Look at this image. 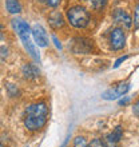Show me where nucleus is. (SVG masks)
I'll list each match as a JSON object with an SVG mask.
<instances>
[{
    "mask_svg": "<svg viewBox=\"0 0 139 147\" xmlns=\"http://www.w3.org/2000/svg\"><path fill=\"white\" fill-rule=\"evenodd\" d=\"M48 119V107L44 102L34 103L24 112V126L30 131H38L44 127Z\"/></svg>",
    "mask_w": 139,
    "mask_h": 147,
    "instance_id": "f257e3e1",
    "label": "nucleus"
},
{
    "mask_svg": "<svg viewBox=\"0 0 139 147\" xmlns=\"http://www.w3.org/2000/svg\"><path fill=\"white\" fill-rule=\"evenodd\" d=\"M12 27L15 30V32L18 34V36L20 38L22 43H23L24 48L27 50V52L31 55L32 58L36 60V62H40V56L35 50V46L31 42V28L28 26L27 22H24L23 19H13L12 20Z\"/></svg>",
    "mask_w": 139,
    "mask_h": 147,
    "instance_id": "f03ea898",
    "label": "nucleus"
},
{
    "mask_svg": "<svg viewBox=\"0 0 139 147\" xmlns=\"http://www.w3.org/2000/svg\"><path fill=\"white\" fill-rule=\"evenodd\" d=\"M67 20L75 28H84L90 23V13L84 7L75 5L67 9Z\"/></svg>",
    "mask_w": 139,
    "mask_h": 147,
    "instance_id": "7ed1b4c3",
    "label": "nucleus"
},
{
    "mask_svg": "<svg viewBox=\"0 0 139 147\" xmlns=\"http://www.w3.org/2000/svg\"><path fill=\"white\" fill-rule=\"evenodd\" d=\"M130 90V83L127 82H122L118 86H115L114 88H110L107 91H104L102 94V98L106 99V100H114V99H118L119 96H123L124 94Z\"/></svg>",
    "mask_w": 139,
    "mask_h": 147,
    "instance_id": "20e7f679",
    "label": "nucleus"
},
{
    "mask_svg": "<svg viewBox=\"0 0 139 147\" xmlns=\"http://www.w3.org/2000/svg\"><path fill=\"white\" fill-rule=\"evenodd\" d=\"M74 54H90L92 51V42L86 38H75L71 44Z\"/></svg>",
    "mask_w": 139,
    "mask_h": 147,
    "instance_id": "39448f33",
    "label": "nucleus"
},
{
    "mask_svg": "<svg viewBox=\"0 0 139 147\" xmlns=\"http://www.w3.org/2000/svg\"><path fill=\"white\" fill-rule=\"evenodd\" d=\"M124 42H126V35L122 28L116 27L112 30L111 35H110V43H111V48L115 51H119L124 47Z\"/></svg>",
    "mask_w": 139,
    "mask_h": 147,
    "instance_id": "423d86ee",
    "label": "nucleus"
},
{
    "mask_svg": "<svg viewBox=\"0 0 139 147\" xmlns=\"http://www.w3.org/2000/svg\"><path fill=\"white\" fill-rule=\"evenodd\" d=\"M32 36H34L35 42L39 47H47L48 46V38H47V34L44 31V28L40 26V24H34L31 28Z\"/></svg>",
    "mask_w": 139,
    "mask_h": 147,
    "instance_id": "0eeeda50",
    "label": "nucleus"
},
{
    "mask_svg": "<svg viewBox=\"0 0 139 147\" xmlns=\"http://www.w3.org/2000/svg\"><path fill=\"white\" fill-rule=\"evenodd\" d=\"M112 18H114V20H115V23L123 24L126 28H130L132 26L131 16L128 15L126 11H123V9H115L114 13H112Z\"/></svg>",
    "mask_w": 139,
    "mask_h": 147,
    "instance_id": "6e6552de",
    "label": "nucleus"
},
{
    "mask_svg": "<svg viewBox=\"0 0 139 147\" xmlns=\"http://www.w3.org/2000/svg\"><path fill=\"white\" fill-rule=\"evenodd\" d=\"M48 22H50V26L54 30H59L64 26V18L59 11H52L48 16Z\"/></svg>",
    "mask_w": 139,
    "mask_h": 147,
    "instance_id": "1a4fd4ad",
    "label": "nucleus"
},
{
    "mask_svg": "<svg viewBox=\"0 0 139 147\" xmlns=\"http://www.w3.org/2000/svg\"><path fill=\"white\" fill-rule=\"evenodd\" d=\"M122 135H123V130H122V127H120V126L115 127V130H114L111 134H108V135H107V139H106L107 146H106V147H115L116 143L120 140Z\"/></svg>",
    "mask_w": 139,
    "mask_h": 147,
    "instance_id": "9d476101",
    "label": "nucleus"
},
{
    "mask_svg": "<svg viewBox=\"0 0 139 147\" xmlns=\"http://www.w3.org/2000/svg\"><path fill=\"white\" fill-rule=\"evenodd\" d=\"M22 72H23V76L26 79H35V78L39 76V71L38 66H35L32 63H28V64H24L23 68H22Z\"/></svg>",
    "mask_w": 139,
    "mask_h": 147,
    "instance_id": "9b49d317",
    "label": "nucleus"
},
{
    "mask_svg": "<svg viewBox=\"0 0 139 147\" xmlns=\"http://www.w3.org/2000/svg\"><path fill=\"white\" fill-rule=\"evenodd\" d=\"M5 7H7V11L13 15L22 12V4L19 0H5Z\"/></svg>",
    "mask_w": 139,
    "mask_h": 147,
    "instance_id": "f8f14e48",
    "label": "nucleus"
},
{
    "mask_svg": "<svg viewBox=\"0 0 139 147\" xmlns=\"http://www.w3.org/2000/svg\"><path fill=\"white\" fill-rule=\"evenodd\" d=\"M87 3L94 8V9H102V8L106 5L107 0H86Z\"/></svg>",
    "mask_w": 139,
    "mask_h": 147,
    "instance_id": "ddd939ff",
    "label": "nucleus"
},
{
    "mask_svg": "<svg viewBox=\"0 0 139 147\" xmlns=\"http://www.w3.org/2000/svg\"><path fill=\"white\" fill-rule=\"evenodd\" d=\"M74 147H87L86 139L83 136H76L75 140H74Z\"/></svg>",
    "mask_w": 139,
    "mask_h": 147,
    "instance_id": "4468645a",
    "label": "nucleus"
},
{
    "mask_svg": "<svg viewBox=\"0 0 139 147\" xmlns=\"http://www.w3.org/2000/svg\"><path fill=\"white\" fill-rule=\"evenodd\" d=\"M88 147H106V144H104V142H102V139L96 138V139L91 140V143H90Z\"/></svg>",
    "mask_w": 139,
    "mask_h": 147,
    "instance_id": "2eb2a0df",
    "label": "nucleus"
},
{
    "mask_svg": "<svg viewBox=\"0 0 139 147\" xmlns=\"http://www.w3.org/2000/svg\"><path fill=\"white\" fill-rule=\"evenodd\" d=\"M7 90H8V92H9V95L11 96H15L16 94H18V87L13 84H8L7 86Z\"/></svg>",
    "mask_w": 139,
    "mask_h": 147,
    "instance_id": "dca6fc26",
    "label": "nucleus"
},
{
    "mask_svg": "<svg viewBox=\"0 0 139 147\" xmlns=\"http://www.w3.org/2000/svg\"><path fill=\"white\" fill-rule=\"evenodd\" d=\"M134 26L135 28H139V4L135 8V16H134Z\"/></svg>",
    "mask_w": 139,
    "mask_h": 147,
    "instance_id": "f3484780",
    "label": "nucleus"
},
{
    "mask_svg": "<svg viewBox=\"0 0 139 147\" xmlns=\"http://www.w3.org/2000/svg\"><path fill=\"white\" fill-rule=\"evenodd\" d=\"M7 52H8V50L5 48V47H1V48H0V62L5 60V58H7Z\"/></svg>",
    "mask_w": 139,
    "mask_h": 147,
    "instance_id": "a211bd4d",
    "label": "nucleus"
},
{
    "mask_svg": "<svg viewBox=\"0 0 139 147\" xmlns=\"http://www.w3.org/2000/svg\"><path fill=\"white\" fill-rule=\"evenodd\" d=\"M59 3H60V0H47V5H50V7H52V8L58 7Z\"/></svg>",
    "mask_w": 139,
    "mask_h": 147,
    "instance_id": "6ab92c4d",
    "label": "nucleus"
},
{
    "mask_svg": "<svg viewBox=\"0 0 139 147\" xmlns=\"http://www.w3.org/2000/svg\"><path fill=\"white\" fill-rule=\"evenodd\" d=\"M132 112H134V115L139 118V100L134 105V107H132Z\"/></svg>",
    "mask_w": 139,
    "mask_h": 147,
    "instance_id": "aec40b11",
    "label": "nucleus"
},
{
    "mask_svg": "<svg viewBox=\"0 0 139 147\" xmlns=\"http://www.w3.org/2000/svg\"><path fill=\"white\" fill-rule=\"evenodd\" d=\"M126 59H127V56H123V58H119V59H118V60H116V63H115V66H114V67H115V68H116V67H119V64H120V63H122V62H124Z\"/></svg>",
    "mask_w": 139,
    "mask_h": 147,
    "instance_id": "412c9836",
    "label": "nucleus"
},
{
    "mask_svg": "<svg viewBox=\"0 0 139 147\" xmlns=\"http://www.w3.org/2000/svg\"><path fill=\"white\" fill-rule=\"evenodd\" d=\"M52 39H54V42H55V46L58 47L59 50H62V44L58 42V39H56V36H52Z\"/></svg>",
    "mask_w": 139,
    "mask_h": 147,
    "instance_id": "4be33fe9",
    "label": "nucleus"
},
{
    "mask_svg": "<svg viewBox=\"0 0 139 147\" xmlns=\"http://www.w3.org/2000/svg\"><path fill=\"white\" fill-rule=\"evenodd\" d=\"M4 38V34H3V27H1V24H0V40Z\"/></svg>",
    "mask_w": 139,
    "mask_h": 147,
    "instance_id": "5701e85b",
    "label": "nucleus"
},
{
    "mask_svg": "<svg viewBox=\"0 0 139 147\" xmlns=\"http://www.w3.org/2000/svg\"><path fill=\"white\" fill-rule=\"evenodd\" d=\"M39 3H47V0H38Z\"/></svg>",
    "mask_w": 139,
    "mask_h": 147,
    "instance_id": "b1692460",
    "label": "nucleus"
},
{
    "mask_svg": "<svg viewBox=\"0 0 139 147\" xmlns=\"http://www.w3.org/2000/svg\"><path fill=\"white\" fill-rule=\"evenodd\" d=\"M0 147H3V144H1V143H0Z\"/></svg>",
    "mask_w": 139,
    "mask_h": 147,
    "instance_id": "393cba45",
    "label": "nucleus"
}]
</instances>
